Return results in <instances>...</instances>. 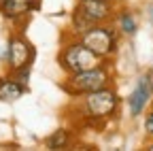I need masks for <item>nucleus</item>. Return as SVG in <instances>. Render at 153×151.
<instances>
[{
	"label": "nucleus",
	"mask_w": 153,
	"mask_h": 151,
	"mask_svg": "<svg viewBox=\"0 0 153 151\" xmlns=\"http://www.w3.org/2000/svg\"><path fill=\"white\" fill-rule=\"evenodd\" d=\"M70 106L76 109L79 121L100 126V123L108 121L113 115H117V111L121 106V96L115 89V85H108L102 89L83 94V96H74L70 100Z\"/></svg>",
	"instance_id": "f257e3e1"
},
{
	"label": "nucleus",
	"mask_w": 153,
	"mask_h": 151,
	"mask_svg": "<svg viewBox=\"0 0 153 151\" xmlns=\"http://www.w3.org/2000/svg\"><path fill=\"white\" fill-rule=\"evenodd\" d=\"M115 85V74H113V60H104L100 66H94L89 70H81L74 74H66V79L62 83V89L68 98L83 96V94L96 91Z\"/></svg>",
	"instance_id": "f03ea898"
},
{
	"label": "nucleus",
	"mask_w": 153,
	"mask_h": 151,
	"mask_svg": "<svg viewBox=\"0 0 153 151\" xmlns=\"http://www.w3.org/2000/svg\"><path fill=\"white\" fill-rule=\"evenodd\" d=\"M102 62L104 60L100 55H96L89 47H85L81 39H76V36H66V41L60 47V53H57V64L66 74L89 70L94 66H100Z\"/></svg>",
	"instance_id": "7ed1b4c3"
},
{
	"label": "nucleus",
	"mask_w": 153,
	"mask_h": 151,
	"mask_svg": "<svg viewBox=\"0 0 153 151\" xmlns=\"http://www.w3.org/2000/svg\"><path fill=\"white\" fill-rule=\"evenodd\" d=\"M79 39L85 47H89L96 55H100L102 60H113L117 49H119V32H117L113 22L89 26Z\"/></svg>",
	"instance_id": "20e7f679"
},
{
	"label": "nucleus",
	"mask_w": 153,
	"mask_h": 151,
	"mask_svg": "<svg viewBox=\"0 0 153 151\" xmlns=\"http://www.w3.org/2000/svg\"><path fill=\"white\" fill-rule=\"evenodd\" d=\"M34 58H36V49L22 32H15V34L9 36V43H7V66H9V72L19 70L24 66H32Z\"/></svg>",
	"instance_id": "39448f33"
},
{
	"label": "nucleus",
	"mask_w": 153,
	"mask_h": 151,
	"mask_svg": "<svg viewBox=\"0 0 153 151\" xmlns=\"http://www.w3.org/2000/svg\"><path fill=\"white\" fill-rule=\"evenodd\" d=\"M153 100V72H143L140 77L136 79V85H134V89L130 91V96L126 98L128 102V113L132 119L140 117L143 113L147 111L149 102Z\"/></svg>",
	"instance_id": "423d86ee"
},
{
	"label": "nucleus",
	"mask_w": 153,
	"mask_h": 151,
	"mask_svg": "<svg viewBox=\"0 0 153 151\" xmlns=\"http://www.w3.org/2000/svg\"><path fill=\"white\" fill-rule=\"evenodd\" d=\"M76 9H79L87 22L94 24H108L115 19V11L117 4L113 0H76Z\"/></svg>",
	"instance_id": "0eeeda50"
},
{
	"label": "nucleus",
	"mask_w": 153,
	"mask_h": 151,
	"mask_svg": "<svg viewBox=\"0 0 153 151\" xmlns=\"http://www.w3.org/2000/svg\"><path fill=\"white\" fill-rule=\"evenodd\" d=\"M41 9V0H2L0 2V13L9 22H24L30 13Z\"/></svg>",
	"instance_id": "6e6552de"
},
{
	"label": "nucleus",
	"mask_w": 153,
	"mask_h": 151,
	"mask_svg": "<svg viewBox=\"0 0 153 151\" xmlns=\"http://www.w3.org/2000/svg\"><path fill=\"white\" fill-rule=\"evenodd\" d=\"M115 28L121 36H134L138 30V19H136V13L132 9L123 7V4H117V11H115V19H113Z\"/></svg>",
	"instance_id": "1a4fd4ad"
},
{
	"label": "nucleus",
	"mask_w": 153,
	"mask_h": 151,
	"mask_svg": "<svg viewBox=\"0 0 153 151\" xmlns=\"http://www.w3.org/2000/svg\"><path fill=\"white\" fill-rule=\"evenodd\" d=\"M28 89L30 87L22 85L17 79H13L11 74L9 77H2L0 79V100L2 102H17L19 98H24V94Z\"/></svg>",
	"instance_id": "9d476101"
},
{
	"label": "nucleus",
	"mask_w": 153,
	"mask_h": 151,
	"mask_svg": "<svg viewBox=\"0 0 153 151\" xmlns=\"http://www.w3.org/2000/svg\"><path fill=\"white\" fill-rule=\"evenodd\" d=\"M74 143H76L74 132L68 130V128H57L55 132H51V134L45 138L47 149H70Z\"/></svg>",
	"instance_id": "9b49d317"
},
{
	"label": "nucleus",
	"mask_w": 153,
	"mask_h": 151,
	"mask_svg": "<svg viewBox=\"0 0 153 151\" xmlns=\"http://www.w3.org/2000/svg\"><path fill=\"white\" fill-rule=\"evenodd\" d=\"M13 79H17L22 85H26V87H30V77H32V66H24V68H19V70H13V72H9Z\"/></svg>",
	"instance_id": "f8f14e48"
},
{
	"label": "nucleus",
	"mask_w": 153,
	"mask_h": 151,
	"mask_svg": "<svg viewBox=\"0 0 153 151\" xmlns=\"http://www.w3.org/2000/svg\"><path fill=\"white\" fill-rule=\"evenodd\" d=\"M143 130L149 138H153V109L143 113Z\"/></svg>",
	"instance_id": "ddd939ff"
},
{
	"label": "nucleus",
	"mask_w": 153,
	"mask_h": 151,
	"mask_svg": "<svg viewBox=\"0 0 153 151\" xmlns=\"http://www.w3.org/2000/svg\"><path fill=\"white\" fill-rule=\"evenodd\" d=\"M115 4H126V2H130V0H113Z\"/></svg>",
	"instance_id": "4468645a"
},
{
	"label": "nucleus",
	"mask_w": 153,
	"mask_h": 151,
	"mask_svg": "<svg viewBox=\"0 0 153 151\" xmlns=\"http://www.w3.org/2000/svg\"><path fill=\"white\" fill-rule=\"evenodd\" d=\"M147 149H153V138H151V141L147 143Z\"/></svg>",
	"instance_id": "2eb2a0df"
}]
</instances>
